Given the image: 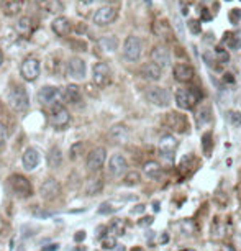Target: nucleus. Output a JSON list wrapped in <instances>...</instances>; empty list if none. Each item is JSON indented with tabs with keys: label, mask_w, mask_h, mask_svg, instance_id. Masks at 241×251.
<instances>
[{
	"label": "nucleus",
	"mask_w": 241,
	"mask_h": 251,
	"mask_svg": "<svg viewBox=\"0 0 241 251\" xmlns=\"http://www.w3.org/2000/svg\"><path fill=\"white\" fill-rule=\"evenodd\" d=\"M7 102L15 112H25L30 107V97H28L26 89L18 84H13L7 94Z\"/></svg>",
	"instance_id": "obj_1"
},
{
	"label": "nucleus",
	"mask_w": 241,
	"mask_h": 251,
	"mask_svg": "<svg viewBox=\"0 0 241 251\" xmlns=\"http://www.w3.org/2000/svg\"><path fill=\"white\" fill-rule=\"evenodd\" d=\"M38 100L43 107H48L49 110L53 107H58V105H63L64 103V96H63V91L54 86H45L40 89L38 92Z\"/></svg>",
	"instance_id": "obj_2"
},
{
	"label": "nucleus",
	"mask_w": 241,
	"mask_h": 251,
	"mask_svg": "<svg viewBox=\"0 0 241 251\" xmlns=\"http://www.w3.org/2000/svg\"><path fill=\"white\" fill-rule=\"evenodd\" d=\"M198 92L193 87H181L176 92V103L182 110H191L198 103Z\"/></svg>",
	"instance_id": "obj_3"
},
{
	"label": "nucleus",
	"mask_w": 241,
	"mask_h": 251,
	"mask_svg": "<svg viewBox=\"0 0 241 251\" xmlns=\"http://www.w3.org/2000/svg\"><path fill=\"white\" fill-rule=\"evenodd\" d=\"M40 73H41V63L38 58H33V56H28L22 61L20 64V74L22 77L28 80V82H33L40 77Z\"/></svg>",
	"instance_id": "obj_4"
},
{
	"label": "nucleus",
	"mask_w": 241,
	"mask_h": 251,
	"mask_svg": "<svg viewBox=\"0 0 241 251\" xmlns=\"http://www.w3.org/2000/svg\"><path fill=\"white\" fill-rule=\"evenodd\" d=\"M146 99L149 103H153L156 107H168L171 103V94H169L164 87L153 86L146 89Z\"/></svg>",
	"instance_id": "obj_5"
},
{
	"label": "nucleus",
	"mask_w": 241,
	"mask_h": 251,
	"mask_svg": "<svg viewBox=\"0 0 241 251\" xmlns=\"http://www.w3.org/2000/svg\"><path fill=\"white\" fill-rule=\"evenodd\" d=\"M92 80L98 89L107 87L112 82V71L107 63H96L92 68Z\"/></svg>",
	"instance_id": "obj_6"
},
{
	"label": "nucleus",
	"mask_w": 241,
	"mask_h": 251,
	"mask_svg": "<svg viewBox=\"0 0 241 251\" xmlns=\"http://www.w3.org/2000/svg\"><path fill=\"white\" fill-rule=\"evenodd\" d=\"M69 122H71L69 110L64 105L53 107L49 110V123L56 130H64L69 125Z\"/></svg>",
	"instance_id": "obj_7"
},
{
	"label": "nucleus",
	"mask_w": 241,
	"mask_h": 251,
	"mask_svg": "<svg viewBox=\"0 0 241 251\" xmlns=\"http://www.w3.org/2000/svg\"><path fill=\"white\" fill-rule=\"evenodd\" d=\"M118 17V10L117 7L113 5H103L100 8H97L96 13L92 17V22L96 23L98 26H105V25H110L117 20Z\"/></svg>",
	"instance_id": "obj_8"
},
{
	"label": "nucleus",
	"mask_w": 241,
	"mask_h": 251,
	"mask_svg": "<svg viewBox=\"0 0 241 251\" xmlns=\"http://www.w3.org/2000/svg\"><path fill=\"white\" fill-rule=\"evenodd\" d=\"M141 50H143V45H141V40H140L138 36L130 35L125 40V43H123V56H125L126 61H131V63L138 61L140 56H141Z\"/></svg>",
	"instance_id": "obj_9"
},
{
	"label": "nucleus",
	"mask_w": 241,
	"mask_h": 251,
	"mask_svg": "<svg viewBox=\"0 0 241 251\" xmlns=\"http://www.w3.org/2000/svg\"><path fill=\"white\" fill-rule=\"evenodd\" d=\"M8 182H10L12 191L17 194L18 197H30L33 194V187L30 181L26 177H23L22 174H13V176L8 177Z\"/></svg>",
	"instance_id": "obj_10"
},
{
	"label": "nucleus",
	"mask_w": 241,
	"mask_h": 251,
	"mask_svg": "<svg viewBox=\"0 0 241 251\" xmlns=\"http://www.w3.org/2000/svg\"><path fill=\"white\" fill-rule=\"evenodd\" d=\"M105 159H107V150L102 148V146H98V148H94L91 153L87 154V169L91 173H97L100 171L103 168V164H105Z\"/></svg>",
	"instance_id": "obj_11"
},
{
	"label": "nucleus",
	"mask_w": 241,
	"mask_h": 251,
	"mask_svg": "<svg viewBox=\"0 0 241 251\" xmlns=\"http://www.w3.org/2000/svg\"><path fill=\"white\" fill-rule=\"evenodd\" d=\"M164 123H166V126L169 130H174V131H177V133H182V131H186L189 128L187 117L179 112H169Z\"/></svg>",
	"instance_id": "obj_12"
},
{
	"label": "nucleus",
	"mask_w": 241,
	"mask_h": 251,
	"mask_svg": "<svg viewBox=\"0 0 241 251\" xmlns=\"http://www.w3.org/2000/svg\"><path fill=\"white\" fill-rule=\"evenodd\" d=\"M66 73H68L69 77H72L75 80H82L86 77V73H87V68H86V63L82 59L74 56L68 61V66H66Z\"/></svg>",
	"instance_id": "obj_13"
},
{
	"label": "nucleus",
	"mask_w": 241,
	"mask_h": 251,
	"mask_svg": "<svg viewBox=\"0 0 241 251\" xmlns=\"http://www.w3.org/2000/svg\"><path fill=\"white\" fill-rule=\"evenodd\" d=\"M151 61L154 64H158L161 69L168 68L171 64V51L164 45H156L153 51H151Z\"/></svg>",
	"instance_id": "obj_14"
},
{
	"label": "nucleus",
	"mask_w": 241,
	"mask_h": 251,
	"mask_svg": "<svg viewBox=\"0 0 241 251\" xmlns=\"http://www.w3.org/2000/svg\"><path fill=\"white\" fill-rule=\"evenodd\" d=\"M40 194H41V197H43L45 201H54V199H58L61 196L59 182L56 181V179H53V177L46 179V181L41 184Z\"/></svg>",
	"instance_id": "obj_15"
},
{
	"label": "nucleus",
	"mask_w": 241,
	"mask_h": 251,
	"mask_svg": "<svg viewBox=\"0 0 241 251\" xmlns=\"http://www.w3.org/2000/svg\"><path fill=\"white\" fill-rule=\"evenodd\" d=\"M128 169V163H126L125 156L121 154H113L110 161H108V173L112 174L113 177H120L123 176Z\"/></svg>",
	"instance_id": "obj_16"
},
{
	"label": "nucleus",
	"mask_w": 241,
	"mask_h": 251,
	"mask_svg": "<svg viewBox=\"0 0 241 251\" xmlns=\"http://www.w3.org/2000/svg\"><path fill=\"white\" fill-rule=\"evenodd\" d=\"M176 146H177V140L174 138L172 135H164L163 138H161L159 153L164 159L168 161V163H171L172 161V153H174V150H176Z\"/></svg>",
	"instance_id": "obj_17"
},
{
	"label": "nucleus",
	"mask_w": 241,
	"mask_h": 251,
	"mask_svg": "<svg viewBox=\"0 0 241 251\" xmlns=\"http://www.w3.org/2000/svg\"><path fill=\"white\" fill-rule=\"evenodd\" d=\"M172 75H174V79H176L177 82L187 84V82H191V80L193 79V75H195V73H193V68H192L191 64L179 63V64L174 66Z\"/></svg>",
	"instance_id": "obj_18"
},
{
	"label": "nucleus",
	"mask_w": 241,
	"mask_h": 251,
	"mask_svg": "<svg viewBox=\"0 0 241 251\" xmlns=\"http://www.w3.org/2000/svg\"><path fill=\"white\" fill-rule=\"evenodd\" d=\"M128 128L123 125V123H117L113 125L110 130H108V140L112 143H117V145H121V143H126L128 141Z\"/></svg>",
	"instance_id": "obj_19"
},
{
	"label": "nucleus",
	"mask_w": 241,
	"mask_h": 251,
	"mask_svg": "<svg viewBox=\"0 0 241 251\" xmlns=\"http://www.w3.org/2000/svg\"><path fill=\"white\" fill-rule=\"evenodd\" d=\"M140 74H141V77L149 80V82H156V80H159L161 77H163V69L151 61V63H146V64L141 66Z\"/></svg>",
	"instance_id": "obj_20"
},
{
	"label": "nucleus",
	"mask_w": 241,
	"mask_h": 251,
	"mask_svg": "<svg viewBox=\"0 0 241 251\" xmlns=\"http://www.w3.org/2000/svg\"><path fill=\"white\" fill-rule=\"evenodd\" d=\"M51 30L58 36H68L72 30V23L69 22L68 17H56L51 23Z\"/></svg>",
	"instance_id": "obj_21"
},
{
	"label": "nucleus",
	"mask_w": 241,
	"mask_h": 251,
	"mask_svg": "<svg viewBox=\"0 0 241 251\" xmlns=\"http://www.w3.org/2000/svg\"><path fill=\"white\" fill-rule=\"evenodd\" d=\"M22 163H23V168L26 169V171H31V169H35L38 163H40V153H38L36 148H26L25 153L22 156Z\"/></svg>",
	"instance_id": "obj_22"
},
{
	"label": "nucleus",
	"mask_w": 241,
	"mask_h": 251,
	"mask_svg": "<svg viewBox=\"0 0 241 251\" xmlns=\"http://www.w3.org/2000/svg\"><path fill=\"white\" fill-rule=\"evenodd\" d=\"M63 96H64V103H77L80 102L82 99V92H80V87L75 86V84H69L66 86V89L63 91Z\"/></svg>",
	"instance_id": "obj_23"
},
{
	"label": "nucleus",
	"mask_w": 241,
	"mask_h": 251,
	"mask_svg": "<svg viewBox=\"0 0 241 251\" xmlns=\"http://www.w3.org/2000/svg\"><path fill=\"white\" fill-rule=\"evenodd\" d=\"M15 30L20 36H30L33 30H35V23H33L30 17H22V18H18Z\"/></svg>",
	"instance_id": "obj_24"
},
{
	"label": "nucleus",
	"mask_w": 241,
	"mask_h": 251,
	"mask_svg": "<svg viewBox=\"0 0 241 251\" xmlns=\"http://www.w3.org/2000/svg\"><path fill=\"white\" fill-rule=\"evenodd\" d=\"M48 71L53 75H56V77H58L59 74H63L64 64H63V59L59 58V54H53L48 58Z\"/></svg>",
	"instance_id": "obj_25"
},
{
	"label": "nucleus",
	"mask_w": 241,
	"mask_h": 251,
	"mask_svg": "<svg viewBox=\"0 0 241 251\" xmlns=\"http://www.w3.org/2000/svg\"><path fill=\"white\" fill-rule=\"evenodd\" d=\"M48 164L51 169H58L61 164H63V151H61L58 146H53L49 150L48 154Z\"/></svg>",
	"instance_id": "obj_26"
},
{
	"label": "nucleus",
	"mask_w": 241,
	"mask_h": 251,
	"mask_svg": "<svg viewBox=\"0 0 241 251\" xmlns=\"http://www.w3.org/2000/svg\"><path fill=\"white\" fill-rule=\"evenodd\" d=\"M145 174L151 179H159L163 176V168H161V164L156 163V161H148V163L145 164Z\"/></svg>",
	"instance_id": "obj_27"
},
{
	"label": "nucleus",
	"mask_w": 241,
	"mask_h": 251,
	"mask_svg": "<svg viewBox=\"0 0 241 251\" xmlns=\"http://www.w3.org/2000/svg\"><path fill=\"white\" fill-rule=\"evenodd\" d=\"M102 189H103V181L100 177H94L87 182L86 194L87 196H97V194L102 192Z\"/></svg>",
	"instance_id": "obj_28"
},
{
	"label": "nucleus",
	"mask_w": 241,
	"mask_h": 251,
	"mask_svg": "<svg viewBox=\"0 0 241 251\" xmlns=\"http://www.w3.org/2000/svg\"><path fill=\"white\" fill-rule=\"evenodd\" d=\"M195 117H197L198 126H202V125H205V123H209L212 120V108H210V105H202L197 110Z\"/></svg>",
	"instance_id": "obj_29"
},
{
	"label": "nucleus",
	"mask_w": 241,
	"mask_h": 251,
	"mask_svg": "<svg viewBox=\"0 0 241 251\" xmlns=\"http://www.w3.org/2000/svg\"><path fill=\"white\" fill-rule=\"evenodd\" d=\"M22 12V2L20 0H8L3 5V13L7 17H15Z\"/></svg>",
	"instance_id": "obj_30"
},
{
	"label": "nucleus",
	"mask_w": 241,
	"mask_h": 251,
	"mask_svg": "<svg viewBox=\"0 0 241 251\" xmlns=\"http://www.w3.org/2000/svg\"><path fill=\"white\" fill-rule=\"evenodd\" d=\"M223 43H226V46L231 50H241V35L240 33H226Z\"/></svg>",
	"instance_id": "obj_31"
},
{
	"label": "nucleus",
	"mask_w": 241,
	"mask_h": 251,
	"mask_svg": "<svg viewBox=\"0 0 241 251\" xmlns=\"http://www.w3.org/2000/svg\"><path fill=\"white\" fill-rule=\"evenodd\" d=\"M110 233H113V236H120V235H123L125 233V222L121 220V219H115L112 222V225H110Z\"/></svg>",
	"instance_id": "obj_32"
},
{
	"label": "nucleus",
	"mask_w": 241,
	"mask_h": 251,
	"mask_svg": "<svg viewBox=\"0 0 241 251\" xmlns=\"http://www.w3.org/2000/svg\"><path fill=\"white\" fill-rule=\"evenodd\" d=\"M141 181V176H140V173L138 171H130V173H126V176H125V186H136V184H140Z\"/></svg>",
	"instance_id": "obj_33"
},
{
	"label": "nucleus",
	"mask_w": 241,
	"mask_h": 251,
	"mask_svg": "<svg viewBox=\"0 0 241 251\" xmlns=\"http://www.w3.org/2000/svg\"><path fill=\"white\" fill-rule=\"evenodd\" d=\"M214 56H215V63H218V64H226L230 61V54L226 53V50L223 48H217Z\"/></svg>",
	"instance_id": "obj_34"
},
{
	"label": "nucleus",
	"mask_w": 241,
	"mask_h": 251,
	"mask_svg": "<svg viewBox=\"0 0 241 251\" xmlns=\"http://www.w3.org/2000/svg\"><path fill=\"white\" fill-rule=\"evenodd\" d=\"M18 36H20V35L17 33L15 28H5V31H3V40H5L7 43H8V41H10V43H15Z\"/></svg>",
	"instance_id": "obj_35"
},
{
	"label": "nucleus",
	"mask_w": 241,
	"mask_h": 251,
	"mask_svg": "<svg viewBox=\"0 0 241 251\" xmlns=\"http://www.w3.org/2000/svg\"><path fill=\"white\" fill-rule=\"evenodd\" d=\"M187 28L191 30L192 35H200V31H202L200 22H198V20H189L187 22Z\"/></svg>",
	"instance_id": "obj_36"
},
{
	"label": "nucleus",
	"mask_w": 241,
	"mask_h": 251,
	"mask_svg": "<svg viewBox=\"0 0 241 251\" xmlns=\"http://www.w3.org/2000/svg\"><path fill=\"white\" fill-rule=\"evenodd\" d=\"M102 45L105 46V50L113 51V50L117 48V38H113V36H107V38H103V40H102Z\"/></svg>",
	"instance_id": "obj_37"
},
{
	"label": "nucleus",
	"mask_w": 241,
	"mask_h": 251,
	"mask_svg": "<svg viewBox=\"0 0 241 251\" xmlns=\"http://www.w3.org/2000/svg\"><path fill=\"white\" fill-rule=\"evenodd\" d=\"M102 246L105 250H115V246H118L115 236H105V238H102Z\"/></svg>",
	"instance_id": "obj_38"
},
{
	"label": "nucleus",
	"mask_w": 241,
	"mask_h": 251,
	"mask_svg": "<svg viewBox=\"0 0 241 251\" xmlns=\"http://www.w3.org/2000/svg\"><path fill=\"white\" fill-rule=\"evenodd\" d=\"M230 22L233 23V25H238V23L241 22V10L240 8H233V10H230Z\"/></svg>",
	"instance_id": "obj_39"
},
{
	"label": "nucleus",
	"mask_w": 241,
	"mask_h": 251,
	"mask_svg": "<svg viewBox=\"0 0 241 251\" xmlns=\"http://www.w3.org/2000/svg\"><path fill=\"white\" fill-rule=\"evenodd\" d=\"M228 120H230L231 123H233L235 126L241 125V113H240V112H235V110L228 112Z\"/></svg>",
	"instance_id": "obj_40"
},
{
	"label": "nucleus",
	"mask_w": 241,
	"mask_h": 251,
	"mask_svg": "<svg viewBox=\"0 0 241 251\" xmlns=\"http://www.w3.org/2000/svg\"><path fill=\"white\" fill-rule=\"evenodd\" d=\"M7 138H8V131L3 125H0V150H3V146L7 143Z\"/></svg>",
	"instance_id": "obj_41"
},
{
	"label": "nucleus",
	"mask_w": 241,
	"mask_h": 251,
	"mask_svg": "<svg viewBox=\"0 0 241 251\" xmlns=\"http://www.w3.org/2000/svg\"><path fill=\"white\" fill-rule=\"evenodd\" d=\"M202 145H204V151L205 154L210 153V145H212V133H205L204 138H202Z\"/></svg>",
	"instance_id": "obj_42"
},
{
	"label": "nucleus",
	"mask_w": 241,
	"mask_h": 251,
	"mask_svg": "<svg viewBox=\"0 0 241 251\" xmlns=\"http://www.w3.org/2000/svg\"><path fill=\"white\" fill-rule=\"evenodd\" d=\"M84 148V145L82 143H75L72 145V148H71V158L75 159V158H79V154H80V151H82Z\"/></svg>",
	"instance_id": "obj_43"
},
{
	"label": "nucleus",
	"mask_w": 241,
	"mask_h": 251,
	"mask_svg": "<svg viewBox=\"0 0 241 251\" xmlns=\"http://www.w3.org/2000/svg\"><path fill=\"white\" fill-rule=\"evenodd\" d=\"M113 210H115V208H113L108 202H105V203H102L100 208H98V214H112Z\"/></svg>",
	"instance_id": "obj_44"
},
{
	"label": "nucleus",
	"mask_w": 241,
	"mask_h": 251,
	"mask_svg": "<svg viewBox=\"0 0 241 251\" xmlns=\"http://www.w3.org/2000/svg\"><path fill=\"white\" fill-rule=\"evenodd\" d=\"M153 224V217H145L143 220H140V225H151Z\"/></svg>",
	"instance_id": "obj_45"
},
{
	"label": "nucleus",
	"mask_w": 241,
	"mask_h": 251,
	"mask_svg": "<svg viewBox=\"0 0 241 251\" xmlns=\"http://www.w3.org/2000/svg\"><path fill=\"white\" fill-rule=\"evenodd\" d=\"M84 238H86V233H84V231H77V235L74 236L75 241H82Z\"/></svg>",
	"instance_id": "obj_46"
},
{
	"label": "nucleus",
	"mask_w": 241,
	"mask_h": 251,
	"mask_svg": "<svg viewBox=\"0 0 241 251\" xmlns=\"http://www.w3.org/2000/svg\"><path fill=\"white\" fill-rule=\"evenodd\" d=\"M80 5H86V7H91L92 3H96V0H79Z\"/></svg>",
	"instance_id": "obj_47"
},
{
	"label": "nucleus",
	"mask_w": 241,
	"mask_h": 251,
	"mask_svg": "<svg viewBox=\"0 0 241 251\" xmlns=\"http://www.w3.org/2000/svg\"><path fill=\"white\" fill-rule=\"evenodd\" d=\"M143 210H145V205L143 203H140V205H136V208H133L131 212H133V214H140V212H143Z\"/></svg>",
	"instance_id": "obj_48"
},
{
	"label": "nucleus",
	"mask_w": 241,
	"mask_h": 251,
	"mask_svg": "<svg viewBox=\"0 0 241 251\" xmlns=\"http://www.w3.org/2000/svg\"><path fill=\"white\" fill-rule=\"evenodd\" d=\"M220 251H236V250L233 248V246H226V245H225V246H221V250H220Z\"/></svg>",
	"instance_id": "obj_49"
},
{
	"label": "nucleus",
	"mask_w": 241,
	"mask_h": 251,
	"mask_svg": "<svg viewBox=\"0 0 241 251\" xmlns=\"http://www.w3.org/2000/svg\"><path fill=\"white\" fill-rule=\"evenodd\" d=\"M102 2H105L107 5H113V3H118L120 0H102Z\"/></svg>",
	"instance_id": "obj_50"
},
{
	"label": "nucleus",
	"mask_w": 241,
	"mask_h": 251,
	"mask_svg": "<svg viewBox=\"0 0 241 251\" xmlns=\"http://www.w3.org/2000/svg\"><path fill=\"white\" fill-rule=\"evenodd\" d=\"M225 80H228V82H233V77H231V74H225Z\"/></svg>",
	"instance_id": "obj_51"
},
{
	"label": "nucleus",
	"mask_w": 241,
	"mask_h": 251,
	"mask_svg": "<svg viewBox=\"0 0 241 251\" xmlns=\"http://www.w3.org/2000/svg\"><path fill=\"white\" fill-rule=\"evenodd\" d=\"M131 251H143V248H140V246H135V248H131Z\"/></svg>",
	"instance_id": "obj_52"
},
{
	"label": "nucleus",
	"mask_w": 241,
	"mask_h": 251,
	"mask_svg": "<svg viewBox=\"0 0 241 251\" xmlns=\"http://www.w3.org/2000/svg\"><path fill=\"white\" fill-rule=\"evenodd\" d=\"M3 63V54H2V51H0V66H2Z\"/></svg>",
	"instance_id": "obj_53"
},
{
	"label": "nucleus",
	"mask_w": 241,
	"mask_h": 251,
	"mask_svg": "<svg viewBox=\"0 0 241 251\" xmlns=\"http://www.w3.org/2000/svg\"><path fill=\"white\" fill-rule=\"evenodd\" d=\"M113 251H125V248H123V246H118V248L113 250Z\"/></svg>",
	"instance_id": "obj_54"
},
{
	"label": "nucleus",
	"mask_w": 241,
	"mask_h": 251,
	"mask_svg": "<svg viewBox=\"0 0 241 251\" xmlns=\"http://www.w3.org/2000/svg\"><path fill=\"white\" fill-rule=\"evenodd\" d=\"M31 2H36V3H41V2H45V0H31Z\"/></svg>",
	"instance_id": "obj_55"
},
{
	"label": "nucleus",
	"mask_w": 241,
	"mask_h": 251,
	"mask_svg": "<svg viewBox=\"0 0 241 251\" xmlns=\"http://www.w3.org/2000/svg\"><path fill=\"white\" fill-rule=\"evenodd\" d=\"M181 251H195V250H192V248H186V250H181Z\"/></svg>",
	"instance_id": "obj_56"
}]
</instances>
